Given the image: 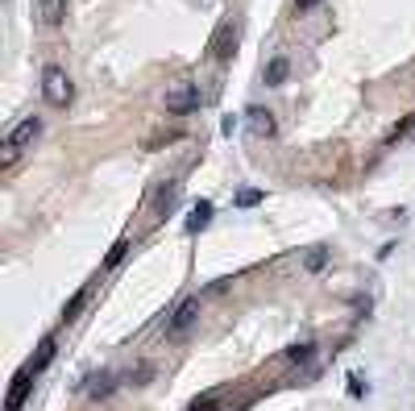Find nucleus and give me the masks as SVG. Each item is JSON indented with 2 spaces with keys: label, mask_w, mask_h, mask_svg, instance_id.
I'll return each instance as SVG.
<instances>
[{
  "label": "nucleus",
  "mask_w": 415,
  "mask_h": 411,
  "mask_svg": "<svg viewBox=\"0 0 415 411\" xmlns=\"http://www.w3.org/2000/svg\"><path fill=\"white\" fill-rule=\"evenodd\" d=\"M54 353H58V345H54V340H42V345H38V353H33V358H29V370H33V374H42V370H46L50 362H54Z\"/></svg>",
  "instance_id": "ddd939ff"
},
{
  "label": "nucleus",
  "mask_w": 415,
  "mask_h": 411,
  "mask_svg": "<svg viewBox=\"0 0 415 411\" xmlns=\"http://www.w3.org/2000/svg\"><path fill=\"white\" fill-rule=\"evenodd\" d=\"M88 295H92V287H79L71 295V299H67V308H63V320H75V316L83 312V303H88Z\"/></svg>",
  "instance_id": "2eb2a0df"
},
{
  "label": "nucleus",
  "mask_w": 415,
  "mask_h": 411,
  "mask_svg": "<svg viewBox=\"0 0 415 411\" xmlns=\"http://www.w3.org/2000/svg\"><path fill=\"white\" fill-rule=\"evenodd\" d=\"M174 199H179V183H167V187L154 192V224H162V220L171 217Z\"/></svg>",
  "instance_id": "0eeeda50"
},
{
  "label": "nucleus",
  "mask_w": 415,
  "mask_h": 411,
  "mask_svg": "<svg viewBox=\"0 0 415 411\" xmlns=\"http://www.w3.org/2000/svg\"><path fill=\"white\" fill-rule=\"evenodd\" d=\"M328 258H332V249H328V245H312V249L303 254V270H308V274H324Z\"/></svg>",
  "instance_id": "9b49d317"
},
{
  "label": "nucleus",
  "mask_w": 415,
  "mask_h": 411,
  "mask_svg": "<svg viewBox=\"0 0 415 411\" xmlns=\"http://www.w3.org/2000/svg\"><path fill=\"white\" fill-rule=\"evenodd\" d=\"M287 75H291V58H287V54H274L266 63V75H262V79H266V88H283Z\"/></svg>",
  "instance_id": "6e6552de"
},
{
  "label": "nucleus",
  "mask_w": 415,
  "mask_h": 411,
  "mask_svg": "<svg viewBox=\"0 0 415 411\" xmlns=\"http://www.w3.org/2000/svg\"><path fill=\"white\" fill-rule=\"evenodd\" d=\"M312 353H316V345H312V340H299V345H291L283 358H287V362H312Z\"/></svg>",
  "instance_id": "a211bd4d"
},
{
  "label": "nucleus",
  "mask_w": 415,
  "mask_h": 411,
  "mask_svg": "<svg viewBox=\"0 0 415 411\" xmlns=\"http://www.w3.org/2000/svg\"><path fill=\"white\" fill-rule=\"evenodd\" d=\"M42 96H46V104H54V108H67L75 100L71 75L63 71V67H46V71H42Z\"/></svg>",
  "instance_id": "7ed1b4c3"
},
{
  "label": "nucleus",
  "mask_w": 415,
  "mask_h": 411,
  "mask_svg": "<svg viewBox=\"0 0 415 411\" xmlns=\"http://www.w3.org/2000/svg\"><path fill=\"white\" fill-rule=\"evenodd\" d=\"M208 224H212V204L199 199L196 208H191V217H187V233H199V229H208Z\"/></svg>",
  "instance_id": "4468645a"
},
{
  "label": "nucleus",
  "mask_w": 415,
  "mask_h": 411,
  "mask_svg": "<svg viewBox=\"0 0 415 411\" xmlns=\"http://www.w3.org/2000/svg\"><path fill=\"white\" fill-rule=\"evenodd\" d=\"M262 199H266V192H258V187H241L237 199H233V208H253V204H262Z\"/></svg>",
  "instance_id": "6ab92c4d"
},
{
  "label": "nucleus",
  "mask_w": 415,
  "mask_h": 411,
  "mask_svg": "<svg viewBox=\"0 0 415 411\" xmlns=\"http://www.w3.org/2000/svg\"><path fill=\"white\" fill-rule=\"evenodd\" d=\"M38 133H42V121H38V117H25V121L17 125L9 137H4V150H0V167H4V170L13 167V162H17V154H21L25 145L38 142Z\"/></svg>",
  "instance_id": "f257e3e1"
},
{
  "label": "nucleus",
  "mask_w": 415,
  "mask_h": 411,
  "mask_svg": "<svg viewBox=\"0 0 415 411\" xmlns=\"http://www.w3.org/2000/svg\"><path fill=\"white\" fill-rule=\"evenodd\" d=\"M112 390H117V374H108V370H100L96 378L88 383V395H92V399H108Z\"/></svg>",
  "instance_id": "f8f14e48"
},
{
  "label": "nucleus",
  "mask_w": 415,
  "mask_h": 411,
  "mask_svg": "<svg viewBox=\"0 0 415 411\" xmlns=\"http://www.w3.org/2000/svg\"><path fill=\"white\" fill-rule=\"evenodd\" d=\"M33 9H38L42 25H63V17H67V0H38Z\"/></svg>",
  "instance_id": "9d476101"
},
{
  "label": "nucleus",
  "mask_w": 415,
  "mask_h": 411,
  "mask_svg": "<svg viewBox=\"0 0 415 411\" xmlns=\"http://www.w3.org/2000/svg\"><path fill=\"white\" fill-rule=\"evenodd\" d=\"M199 104H204V96H199L196 83H174L171 92H167V113H174V117L199 113Z\"/></svg>",
  "instance_id": "20e7f679"
},
{
  "label": "nucleus",
  "mask_w": 415,
  "mask_h": 411,
  "mask_svg": "<svg viewBox=\"0 0 415 411\" xmlns=\"http://www.w3.org/2000/svg\"><path fill=\"white\" fill-rule=\"evenodd\" d=\"M245 125H249V133H253V137H274V129H278L274 117H270V108H258V104L245 113Z\"/></svg>",
  "instance_id": "423d86ee"
},
{
  "label": "nucleus",
  "mask_w": 415,
  "mask_h": 411,
  "mask_svg": "<svg viewBox=\"0 0 415 411\" xmlns=\"http://www.w3.org/2000/svg\"><path fill=\"white\" fill-rule=\"evenodd\" d=\"M199 308H204V295H187L171 316H167V340H183L199 320Z\"/></svg>",
  "instance_id": "f03ea898"
},
{
  "label": "nucleus",
  "mask_w": 415,
  "mask_h": 411,
  "mask_svg": "<svg viewBox=\"0 0 415 411\" xmlns=\"http://www.w3.org/2000/svg\"><path fill=\"white\" fill-rule=\"evenodd\" d=\"M216 407H220V390H204L187 403V411H216Z\"/></svg>",
  "instance_id": "dca6fc26"
},
{
  "label": "nucleus",
  "mask_w": 415,
  "mask_h": 411,
  "mask_svg": "<svg viewBox=\"0 0 415 411\" xmlns=\"http://www.w3.org/2000/svg\"><path fill=\"white\" fill-rule=\"evenodd\" d=\"M129 245H133L129 237H121V241L112 245V249H108V258H104V270H117V266H121V262H125V254H129Z\"/></svg>",
  "instance_id": "f3484780"
},
{
  "label": "nucleus",
  "mask_w": 415,
  "mask_h": 411,
  "mask_svg": "<svg viewBox=\"0 0 415 411\" xmlns=\"http://www.w3.org/2000/svg\"><path fill=\"white\" fill-rule=\"evenodd\" d=\"M33 378H38V374H33V370H29V365H25L21 374H17V378H13V387H9V399H4V411H21L25 395H29V390H33Z\"/></svg>",
  "instance_id": "39448f33"
},
{
  "label": "nucleus",
  "mask_w": 415,
  "mask_h": 411,
  "mask_svg": "<svg viewBox=\"0 0 415 411\" xmlns=\"http://www.w3.org/2000/svg\"><path fill=\"white\" fill-rule=\"evenodd\" d=\"M320 0H295V9H299V13H308V9H316Z\"/></svg>",
  "instance_id": "412c9836"
},
{
  "label": "nucleus",
  "mask_w": 415,
  "mask_h": 411,
  "mask_svg": "<svg viewBox=\"0 0 415 411\" xmlns=\"http://www.w3.org/2000/svg\"><path fill=\"white\" fill-rule=\"evenodd\" d=\"M149 378H154V370H149V365H142V370L133 374V383H137V387H142V383H149Z\"/></svg>",
  "instance_id": "aec40b11"
},
{
  "label": "nucleus",
  "mask_w": 415,
  "mask_h": 411,
  "mask_svg": "<svg viewBox=\"0 0 415 411\" xmlns=\"http://www.w3.org/2000/svg\"><path fill=\"white\" fill-rule=\"evenodd\" d=\"M233 50H237V42H233V21H224L216 29V38H212V58H233Z\"/></svg>",
  "instance_id": "1a4fd4ad"
}]
</instances>
